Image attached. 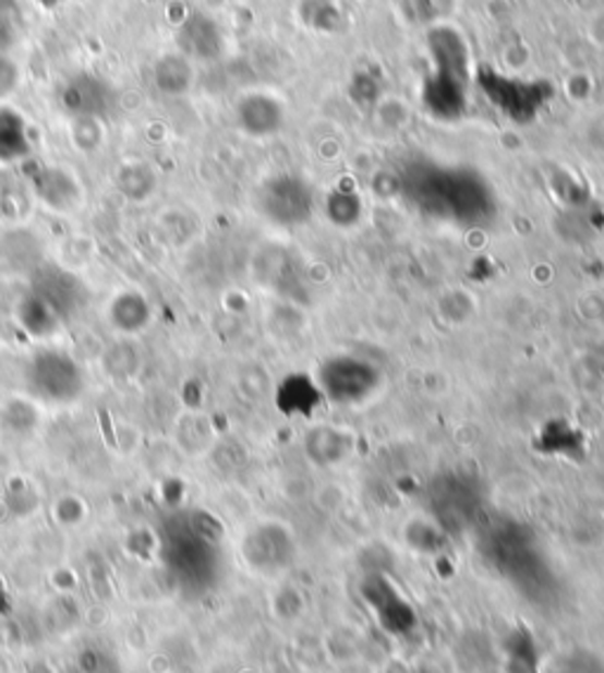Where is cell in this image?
<instances>
[{
	"mask_svg": "<svg viewBox=\"0 0 604 673\" xmlns=\"http://www.w3.org/2000/svg\"><path fill=\"white\" fill-rule=\"evenodd\" d=\"M85 371L74 354L62 348H38L24 366V390L38 405L69 407L85 393Z\"/></svg>",
	"mask_w": 604,
	"mask_h": 673,
	"instance_id": "cell-1",
	"label": "cell"
},
{
	"mask_svg": "<svg viewBox=\"0 0 604 673\" xmlns=\"http://www.w3.org/2000/svg\"><path fill=\"white\" fill-rule=\"evenodd\" d=\"M28 291L36 293L62 322L74 320L90 300L88 284L83 281L78 272L55 261L43 263L28 277Z\"/></svg>",
	"mask_w": 604,
	"mask_h": 673,
	"instance_id": "cell-2",
	"label": "cell"
},
{
	"mask_svg": "<svg viewBox=\"0 0 604 673\" xmlns=\"http://www.w3.org/2000/svg\"><path fill=\"white\" fill-rule=\"evenodd\" d=\"M26 180L36 202L57 216H74L85 204L83 182L69 166L38 164L28 170Z\"/></svg>",
	"mask_w": 604,
	"mask_h": 673,
	"instance_id": "cell-3",
	"label": "cell"
},
{
	"mask_svg": "<svg viewBox=\"0 0 604 673\" xmlns=\"http://www.w3.org/2000/svg\"><path fill=\"white\" fill-rule=\"evenodd\" d=\"M60 107L69 113V119L93 117L107 119L117 107V91L113 85L93 71H78L69 76L60 88Z\"/></svg>",
	"mask_w": 604,
	"mask_h": 673,
	"instance_id": "cell-4",
	"label": "cell"
},
{
	"mask_svg": "<svg viewBox=\"0 0 604 673\" xmlns=\"http://www.w3.org/2000/svg\"><path fill=\"white\" fill-rule=\"evenodd\" d=\"M48 247L36 229L12 225L0 232V275L28 281L34 272L48 263Z\"/></svg>",
	"mask_w": 604,
	"mask_h": 673,
	"instance_id": "cell-5",
	"label": "cell"
},
{
	"mask_svg": "<svg viewBox=\"0 0 604 673\" xmlns=\"http://www.w3.org/2000/svg\"><path fill=\"white\" fill-rule=\"evenodd\" d=\"M107 324L113 336L137 338L154 324V303L140 289H121L109 298Z\"/></svg>",
	"mask_w": 604,
	"mask_h": 673,
	"instance_id": "cell-6",
	"label": "cell"
},
{
	"mask_svg": "<svg viewBox=\"0 0 604 673\" xmlns=\"http://www.w3.org/2000/svg\"><path fill=\"white\" fill-rule=\"evenodd\" d=\"M178 50L192 62H213L225 50L222 28L204 12L186 14L176 32Z\"/></svg>",
	"mask_w": 604,
	"mask_h": 673,
	"instance_id": "cell-7",
	"label": "cell"
},
{
	"mask_svg": "<svg viewBox=\"0 0 604 673\" xmlns=\"http://www.w3.org/2000/svg\"><path fill=\"white\" fill-rule=\"evenodd\" d=\"M145 369V350L137 338L117 336L99 352V371L111 383H133Z\"/></svg>",
	"mask_w": 604,
	"mask_h": 673,
	"instance_id": "cell-8",
	"label": "cell"
},
{
	"mask_svg": "<svg viewBox=\"0 0 604 673\" xmlns=\"http://www.w3.org/2000/svg\"><path fill=\"white\" fill-rule=\"evenodd\" d=\"M12 320L17 324L20 332L32 340H50L60 334L62 320L43 303V300L26 289V293L14 303Z\"/></svg>",
	"mask_w": 604,
	"mask_h": 673,
	"instance_id": "cell-9",
	"label": "cell"
},
{
	"mask_svg": "<svg viewBox=\"0 0 604 673\" xmlns=\"http://www.w3.org/2000/svg\"><path fill=\"white\" fill-rule=\"evenodd\" d=\"M154 88L166 97H182L194 88V62L178 52H164L152 64Z\"/></svg>",
	"mask_w": 604,
	"mask_h": 673,
	"instance_id": "cell-10",
	"label": "cell"
},
{
	"mask_svg": "<svg viewBox=\"0 0 604 673\" xmlns=\"http://www.w3.org/2000/svg\"><path fill=\"white\" fill-rule=\"evenodd\" d=\"M113 188L131 204H147L158 190V176L149 161L128 159L111 176Z\"/></svg>",
	"mask_w": 604,
	"mask_h": 673,
	"instance_id": "cell-11",
	"label": "cell"
},
{
	"mask_svg": "<svg viewBox=\"0 0 604 673\" xmlns=\"http://www.w3.org/2000/svg\"><path fill=\"white\" fill-rule=\"evenodd\" d=\"M279 107L267 95H246L241 97L237 105V121L243 128V133L249 135H269L277 131L279 125Z\"/></svg>",
	"mask_w": 604,
	"mask_h": 673,
	"instance_id": "cell-12",
	"label": "cell"
},
{
	"mask_svg": "<svg viewBox=\"0 0 604 673\" xmlns=\"http://www.w3.org/2000/svg\"><path fill=\"white\" fill-rule=\"evenodd\" d=\"M28 154H32V140L24 119L14 109L0 107V164L22 161Z\"/></svg>",
	"mask_w": 604,
	"mask_h": 673,
	"instance_id": "cell-13",
	"label": "cell"
},
{
	"mask_svg": "<svg viewBox=\"0 0 604 673\" xmlns=\"http://www.w3.org/2000/svg\"><path fill=\"white\" fill-rule=\"evenodd\" d=\"M0 425L10 435H32L40 425V407L34 397L12 395L0 402Z\"/></svg>",
	"mask_w": 604,
	"mask_h": 673,
	"instance_id": "cell-14",
	"label": "cell"
},
{
	"mask_svg": "<svg viewBox=\"0 0 604 673\" xmlns=\"http://www.w3.org/2000/svg\"><path fill=\"white\" fill-rule=\"evenodd\" d=\"M69 140H71V147H74L78 154H85V156L97 154L105 147V140H107L105 119H93V117L71 119Z\"/></svg>",
	"mask_w": 604,
	"mask_h": 673,
	"instance_id": "cell-15",
	"label": "cell"
},
{
	"mask_svg": "<svg viewBox=\"0 0 604 673\" xmlns=\"http://www.w3.org/2000/svg\"><path fill=\"white\" fill-rule=\"evenodd\" d=\"M206 431H208V423L196 411H186L176 421V437L186 449V454H196L201 447H204L206 435H201V433H206Z\"/></svg>",
	"mask_w": 604,
	"mask_h": 673,
	"instance_id": "cell-16",
	"label": "cell"
},
{
	"mask_svg": "<svg viewBox=\"0 0 604 673\" xmlns=\"http://www.w3.org/2000/svg\"><path fill=\"white\" fill-rule=\"evenodd\" d=\"M22 83V69L12 57L0 52V103L17 93Z\"/></svg>",
	"mask_w": 604,
	"mask_h": 673,
	"instance_id": "cell-17",
	"label": "cell"
}]
</instances>
